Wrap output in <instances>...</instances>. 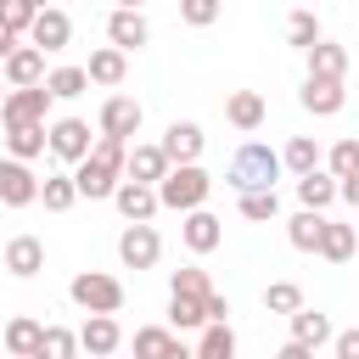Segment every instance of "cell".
<instances>
[{
  "instance_id": "cell-1",
  "label": "cell",
  "mask_w": 359,
  "mask_h": 359,
  "mask_svg": "<svg viewBox=\"0 0 359 359\" xmlns=\"http://www.w3.org/2000/svg\"><path fill=\"white\" fill-rule=\"evenodd\" d=\"M123 157H129V140L101 135V140L73 163V185H79V196H90V202L112 196V191H118V180H123Z\"/></svg>"
},
{
  "instance_id": "cell-2",
  "label": "cell",
  "mask_w": 359,
  "mask_h": 359,
  "mask_svg": "<svg viewBox=\"0 0 359 359\" xmlns=\"http://www.w3.org/2000/svg\"><path fill=\"white\" fill-rule=\"evenodd\" d=\"M208 196H213V174H208L202 163H168V174L157 180V202H163V208H174V213L202 208Z\"/></svg>"
},
{
  "instance_id": "cell-3",
  "label": "cell",
  "mask_w": 359,
  "mask_h": 359,
  "mask_svg": "<svg viewBox=\"0 0 359 359\" xmlns=\"http://www.w3.org/2000/svg\"><path fill=\"white\" fill-rule=\"evenodd\" d=\"M275 180H280V151H269L264 140H247L224 168L230 191H258V185H275Z\"/></svg>"
},
{
  "instance_id": "cell-4",
  "label": "cell",
  "mask_w": 359,
  "mask_h": 359,
  "mask_svg": "<svg viewBox=\"0 0 359 359\" xmlns=\"http://www.w3.org/2000/svg\"><path fill=\"white\" fill-rule=\"evenodd\" d=\"M67 297L84 309V314H118L123 309V280L118 275H101V269H79L73 280H67Z\"/></svg>"
},
{
  "instance_id": "cell-5",
  "label": "cell",
  "mask_w": 359,
  "mask_h": 359,
  "mask_svg": "<svg viewBox=\"0 0 359 359\" xmlns=\"http://www.w3.org/2000/svg\"><path fill=\"white\" fill-rule=\"evenodd\" d=\"M50 90H45V79L39 84H6V101H0V123L6 129H17V123H45V112H50Z\"/></svg>"
},
{
  "instance_id": "cell-6",
  "label": "cell",
  "mask_w": 359,
  "mask_h": 359,
  "mask_svg": "<svg viewBox=\"0 0 359 359\" xmlns=\"http://www.w3.org/2000/svg\"><path fill=\"white\" fill-rule=\"evenodd\" d=\"M118 258H123V269H151V264L163 258V236L151 230V219H129V224H123Z\"/></svg>"
},
{
  "instance_id": "cell-7",
  "label": "cell",
  "mask_w": 359,
  "mask_h": 359,
  "mask_svg": "<svg viewBox=\"0 0 359 359\" xmlns=\"http://www.w3.org/2000/svg\"><path fill=\"white\" fill-rule=\"evenodd\" d=\"M90 146H95V140H90V123H84V118H56V123H45V151H50V157L79 163Z\"/></svg>"
},
{
  "instance_id": "cell-8",
  "label": "cell",
  "mask_w": 359,
  "mask_h": 359,
  "mask_svg": "<svg viewBox=\"0 0 359 359\" xmlns=\"http://www.w3.org/2000/svg\"><path fill=\"white\" fill-rule=\"evenodd\" d=\"M297 101H303V112H314V118H337V112H342V101H348V90H342V79L309 73V79H303V90H297Z\"/></svg>"
},
{
  "instance_id": "cell-9",
  "label": "cell",
  "mask_w": 359,
  "mask_h": 359,
  "mask_svg": "<svg viewBox=\"0 0 359 359\" xmlns=\"http://www.w3.org/2000/svg\"><path fill=\"white\" fill-rule=\"evenodd\" d=\"M0 202H6V208L39 202V180H34V168H28L22 157H0Z\"/></svg>"
},
{
  "instance_id": "cell-10",
  "label": "cell",
  "mask_w": 359,
  "mask_h": 359,
  "mask_svg": "<svg viewBox=\"0 0 359 359\" xmlns=\"http://www.w3.org/2000/svg\"><path fill=\"white\" fill-rule=\"evenodd\" d=\"M28 39L50 56V50H62V45L73 39V17H67L62 6H39V11H34V22H28Z\"/></svg>"
},
{
  "instance_id": "cell-11",
  "label": "cell",
  "mask_w": 359,
  "mask_h": 359,
  "mask_svg": "<svg viewBox=\"0 0 359 359\" xmlns=\"http://www.w3.org/2000/svg\"><path fill=\"white\" fill-rule=\"evenodd\" d=\"M140 118H146V107H140L135 95H107V101H101V135L135 140V135H140Z\"/></svg>"
},
{
  "instance_id": "cell-12",
  "label": "cell",
  "mask_w": 359,
  "mask_h": 359,
  "mask_svg": "<svg viewBox=\"0 0 359 359\" xmlns=\"http://www.w3.org/2000/svg\"><path fill=\"white\" fill-rule=\"evenodd\" d=\"M107 39H112L118 50H140V45L151 39V28H146L140 6H112V17H107Z\"/></svg>"
},
{
  "instance_id": "cell-13",
  "label": "cell",
  "mask_w": 359,
  "mask_h": 359,
  "mask_svg": "<svg viewBox=\"0 0 359 359\" xmlns=\"http://www.w3.org/2000/svg\"><path fill=\"white\" fill-rule=\"evenodd\" d=\"M39 342H45V325H39L34 314L6 320V331H0V348H6L11 359H39Z\"/></svg>"
},
{
  "instance_id": "cell-14",
  "label": "cell",
  "mask_w": 359,
  "mask_h": 359,
  "mask_svg": "<svg viewBox=\"0 0 359 359\" xmlns=\"http://www.w3.org/2000/svg\"><path fill=\"white\" fill-rule=\"evenodd\" d=\"M0 73H6V84H39L45 79V50L28 39V45H11L6 50V62H0Z\"/></svg>"
},
{
  "instance_id": "cell-15",
  "label": "cell",
  "mask_w": 359,
  "mask_h": 359,
  "mask_svg": "<svg viewBox=\"0 0 359 359\" xmlns=\"http://www.w3.org/2000/svg\"><path fill=\"white\" fill-rule=\"evenodd\" d=\"M112 202H118V213L123 219H157V185H146V180H118V191H112Z\"/></svg>"
},
{
  "instance_id": "cell-16",
  "label": "cell",
  "mask_w": 359,
  "mask_h": 359,
  "mask_svg": "<svg viewBox=\"0 0 359 359\" xmlns=\"http://www.w3.org/2000/svg\"><path fill=\"white\" fill-rule=\"evenodd\" d=\"M202 146H208V135H202V123H191V118H185V123L174 118V123H168V135H163L168 163H196V157H202Z\"/></svg>"
},
{
  "instance_id": "cell-17",
  "label": "cell",
  "mask_w": 359,
  "mask_h": 359,
  "mask_svg": "<svg viewBox=\"0 0 359 359\" xmlns=\"http://www.w3.org/2000/svg\"><path fill=\"white\" fill-rule=\"evenodd\" d=\"M180 236H185V247H191V252H213V247L224 241V224H219L208 208H185V224H180Z\"/></svg>"
},
{
  "instance_id": "cell-18",
  "label": "cell",
  "mask_w": 359,
  "mask_h": 359,
  "mask_svg": "<svg viewBox=\"0 0 359 359\" xmlns=\"http://www.w3.org/2000/svg\"><path fill=\"white\" fill-rule=\"evenodd\" d=\"M6 269H11L17 280H34V275L45 269V241H39V236H11V241H6Z\"/></svg>"
},
{
  "instance_id": "cell-19",
  "label": "cell",
  "mask_w": 359,
  "mask_h": 359,
  "mask_svg": "<svg viewBox=\"0 0 359 359\" xmlns=\"http://www.w3.org/2000/svg\"><path fill=\"white\" fill-rule=\"evenodd\" d=\"M79 348H84V353H95V359L118 353V348H123L118 320H112V314H90V320H84V331H79Z\"/></svg>"
},
{
  "instance_id": "cell-20",
  "label": "cell",
  "mask_w": 359,
  "mask_h": 359,
  "mask_svg": "<svg viewBox=\"0 0 359 359\" xmlns=\"http://www.w3.org/2000/svg\"><path fill=\"white\" fill-rule=\"evenodd\" d=\"M123 174H129V180H146V185H157V180L168 174V151H163V140H157V146H129V157H123Z\"/></svg>"
},
{
  "instance_id": "cell-21",
  "label": "cell",
  "mask_w": 359,
  "mask_h": 359,
  "mask_svg": "<svg viewBox=\"0 0 359 359\" xmlns=\"http://www.w3.org/2000/svg\"><path fill=\"white\" fill-rule=\"evenodd\" d=\"M353 247H359L353 224H337V219H325V224H320V241H314V252H320L325 264H348V258H353Z\"/></svg>"
},
{
  "instance_id": "cell-22",
  "label": "cell",
  "mask_w": 359,
  "mask_h": 359,
  "mask_svg": "<svg viewBox=\"0 0 359 359\" xmlns=\"http://www.w3.org/2000/svg\"><path fill=\"white\" fill-rule=\"evenodd\" d=\"M84 73H90V84H123V73H129V50H118V45H101V50H90Z\"/></svg>"
},
{
  "instance_id": "cell-23",
  "label": "cell",
  "mask_w": 359,
  "mask_h": 359,
  "mask_svg": "<svg viewBox=\"0 0 359 359\" xmlns=\"http://www.w3.org/2000/svg\"><path fill=\"white\" fill-rule=\"evenodd\" d=\"M135 353H146V359H180L185 342H180L174 325H168V331H163V325H140V331H135Z\"/></svg>"
},
{
  "instance_id": "cell-24",
  "label": "cell",
  "mask_w": 359,
  "mask_h": 359,
  "mask_svg": "<svg viewBox=\"0 0 359 359\" xmlns=\"http://www.w3.org/2000/svg\"><path fill=\"white\" fill-rule=\"evenodd\" d=\"M168 325H174V331H202V325H208V297L168 292Z\"/></svg>"
},
{
  "instance_id": "cell-25",
  "label": "cell",
  "mask_w": 359,
  "mask_h": 359,
  "mask_svg": "<svg viewBox=\"0 0 359 359\" xmlns=\"http://www.w3.org/2000/svg\"><path fill=\"white\" fill-rule=\"evenodd\" d=\"M224 118H230L241 135H252V129L264 123V95H258V90H236V95L224 101Z\"/></svg>"
},
{
  "instance_id": "cell-26",
  "label": "cell",
  "mask_w": 359,
  "mask_h": 359,
  "mask_svg": "<svg viewBox=\"0 0 359 359\" xmlns=\"http://www.w3.org/2000/svg\"><path fill=\"white\" fill-rule=\"evenodd\" d=\"M320 163H325V151H320L314 135H292L286 151H280V168H286V174H309V168H320Z\"/></svg>"
},
{
  "instance_id": "cell-27",
  "label": "cell",
  "mask_w": 359,
  "mask_h": 359,
  "mask_svg": "<svg viewBox=\"0 0 359 359\" xmlns=\"http://www.w3.org/2000/svg\"><path fill=\"white\" fill-rule=\"evenodd\" d=\"M286 320H292V337H297V342H309V348H325V342H331V314H320V309H292Z\"/></svg>"
},
{
  "instance_id": "cell-28",
  "label": "cell",
  "mask_w": 359,
  "mask_h": 359,
  "mask_svg": "<svg viewBox=\"0 0 359 359\" xmlns=\"http://www.w3.org/2000/svg\"><path fill=\"white\" fill-rule=\"evenodd\" d=\"M297 202L303 208H331L337 202V174H320V168L297 174Z\"/></svg>"
},
{
  "instance_id": "cell-29",
  "label": "cell",
  "mask_w": 359,
  "mask_h": 359,
  "mask_svg": "<svg viewBox=\"0 0 359 359\" xmlns=\"http://www.w3.org/2000/svg\"><path fill=\"white\" fill-rule=\"evenodd\" d=\"M320 224H325V208H303V213H292V219H286V241H292L297 252H314Z\"/></svg>"
},
{
  "instance_id": "cell-30",
  "label": "cell",
  "mask_w": 359,
  "mask_h": 359,
  "mask_svg": "<svg viewBox=\"0 0 359 359\" xmlns=\"http://www.w3.org/2000/svg\"><path fill=\"white\" fill-rule=\"evenodd\" d=\"M196 353H202V359H236V331H230V320H208L202 337H196Z\"/></svg>"
},
{
  "instance_id": "cell-31",
  "label": "cell",
  "mask_w": 359,
  "mask_h": 359,
  "mask_svg": "<svg viewBox=\"0 0 359 359\" xmlns=\"http://www.w3.org/2000/svg\"><path fill=\"white\" fill-rule=\"evenodd\" d=\"M303 56H309V73H325V79H342L348 73V50L331 45V39H314Z\"/></svg>"
},
{
  "instance_id": "cell-32",
  "label": "cell",
  "mask_w": 359,
  "mask_h": 359,
  "mask_svg": "<svg viewBox=\"0 0 359 359\" xmlns=\"http://www.w3.org/2000/svg\"><path fill=\"white\" fill-rule=\"evenodd\" d=\"M6 151L22 157V163L45 157V123H17V129H6Z\"/></svg>"
},
{
  "instance_id": "cell-33",
  "label": "cell",
  "mask_w": 359,
  "mask_h": 359,
  "mask_svg": "<svg viewBox=\"0 0 359 359\" xmlns=\"http://www.w3.org/2000/svg\"><path fill=\"white\" fill-rule=\"evenodd\" d=\"M39 202H45L50 213H67V208L79 202V185H73V174H45V180H39Z\"/></svg>"
},
{
  "instance_id": "cell-34",
  "label": "cell",
  "mask_w": 359,
  "mask_h": 359,
  "mask_svg": "<svg viewBox=\"0 0 359 359\" xmlns=\"http://www.w3.org/2000/svg\"><path fill=\"white\" fill-rule=\"evenodd\" d=\"M241 196V219H252V224H269L275 213H280V196H275V185H258V191H236Z\"/></svg>"
},
{
  "instance_id": "cell-35",
  "label": "cell",
  "mask_w": 359,
  "mask_h": 359,
  "mask_svg": "<svg viewBox=\"0 0 359 359\" xmlns=\"http://www.w3.org/2000/svg\"><path fill=\"white\" fill-rule=\"evenodd\" d=\"M45 90H50L56 101H73V95L90 90V73H84V67H50V73H45Z\"/></svg>"
},
{
  "instance_id": "cell-36",
  "label": "cell",
  "mask_w": 359,
  "mask_h": 359,
  "mask_svg": "<svg viewBox=\"0 0 359 359\" xmlns=\"http://www.w3.org/2000/svg\"><path fill=\"white\" fill-rule=\"evenodd\" d=\"M314 39H320V17H314V11H292V17H286V45H292V50H309Z\"/></svg>"
},
{
  "instance_id": "cell-37",
  "label": "cell",
  "mask_w": 359,
  "mask_h": 359,
  "mask_svg": "<svg viewBox=\"0 0 359 359\" xmlns=\"http://www.w3.org/2000/svg\"><path fill=\"white\" fill-rule=\"evenodd\" d=\"M264 309H269V314H292V309H303L297 280H269V286H264Z\"/></svg>"
},
{
  "instance_id": "cell-38",
  "label": "cell",
  "mask_w": 359,
  "mask_h": 359,
  "mask_svg": "<svg viewBox=\"0 0 359 359\" xmlns=\"http://www.w3.org/2000/svg\"><path fill=\"white\" fill-rule=\"evenodd\" d=\"M79 353V337L62 331V325H45V342H39V359H73Z\"/></svg>"
},
{
  "instance_id": "cell-39",
  "label": "cell",
  "mask_w": 359,
  "mask_h": 359,
  "mask_svg": "<svg viewBox=\"0 0 359 359\" xmlns=\"http://www.w3.org/2000/svg\"><path fill=\"white\" fill-rule=\"evenodd\" d=\"M325 168L342 180V174H353L359 168V135H348V140H337L331 151H325Z\"/></svg>"
},
{
  "instance_id": "cell-40",
  "label": "cell",
  "mask_w": 359,
  "mask_h": 359,
  "mask_svg": "<svg viewBox=\"0 0 359 359\" xmlns=\"http://www.w3.org/2000/svg\"><path fill=\"white\" fill-rule=\"evenodd\" d=\"M168 292H191V297H208V292H213V280H208V269H196V264H185V269H174V280H168Z\"/></svg>"
},
{
  "instance_id": "cell-41",
  "label": "cell",
  "mask_w": 359,
  "mask_h": 359,
  "mask_svg": "<svg viewBox=\"0 0 359 359\" xmlns=\"http://www.w3.org/2000/svg\"><path fill=\"white\" fill-rule=\"evenodd\" d=\"M219 11H224V0H180V17H185L191 28H213Z\"/></svg>"
},
{
  "instance_id": "cell-42",
  "label": "cell",
  "mask_w": 359,
  "mask_h": 359,
  "mask_svg": "<svg viewBox=\"0 0 359 359\" xmlns=\"http://www.w3.org/2000/svg\"><path fill=\"white\" fill-rule=\"evenodd\" d=\"M0 22H6L11 34H28V22H34V6H28V0H0Z\"/></svg>"
},
{
  "instance_id": "cell-43",
  "label": "cell",
  "mask_w": 359,
  "mask_h": 359,
  "mask_svg": "<svg viewBox=\"0 0 359 359\" xmlns=\"http://www.w3.org/2000/svg\"><path fill=\"white\" fill-rule=\"evenodd\" d=\"M337 359H359V331H331V342H325Z\"/></svg>"
},
{
  "instance_id": "cell-44",
  "label": "cell",
  "mask_w": 359,
  "mask_h": 359,
  "mask_svg": "<svg viewBox=\"0 0 359 359\" xmlns=\"http://www.w3.org/2000/svg\"><path fill=\"white\" fill-rule=\"evenodd\" d=\"M337 196H342V202H348V208H359V168H353V174H342V180H337Z\"/></svg>"
},
{
  "instance_id": "cell-45",
  "label": "cell",
  "mask_w": 359,
  "mask_h": 359,
  "mask_svg": "<svg viewBox=\"0 0 359 359\" xmlns=\"http://www.w3.org/2000/svg\"><path fill=\"white\" fill-rule=\"evenodd\" d=\"M208 320H230V297L224 292H208Z\"/></svg>"
},
{
  "instance_id": "cell-46",
  "label": "cell",
  "mask_w": 359,
  "mask_h": 359,
  "mask_svg": "<svg viewBox=\"0 0 359 359\" xmlns=\"http://www.w3.org/2000/svg\"><path fill=\"white\" fill-rule=\"evenodd\" d=\"M11 45H17V34H11L6 22H0V62H6V50H11Z\"/></svg>"
},
{
  "instance_id": "cell-47",
  "label": "cell",
  "mask_w": 359,
  "mask_h": 359,
  "mask_svg": "<svg viewBox=\"0 0 359 359\" xmlns=\"http://www.w3.org/2000/svg\"><path fill=\"white\" fill-rule=\"evenodd\" d=\"M112 6H146V0H112Z\"/></svg>"
},
{
  "instance_id": "cell-48",
  "label": "cell",
  "mask_w": 359,
  "mask_h": 359,
  "mask_svg": "<svg viewBox=\"0 0 359 359\" xmlns=\"http://www.w3.org/2000/svg\"><path fill=\"white\" fill-rule=\"evenodd\" d=\"M28 6H34V11H39V6H50V0H28Z\"/></svg>"
},
{
  "instance_id": "cell-49",
  "label": "cell",
  "mask_w": 359,
  "mask_h": 359,
  "mask_svg": "<svg viewBox=\"0 0 359 359\" xmlns=\"http://www.w3.org/2000/svg\"><path fill=\"white\" fill-rule=\"evenodd\" d=\"M0 101H6V84H0Z\"/></svg>"
}]
</instances>
